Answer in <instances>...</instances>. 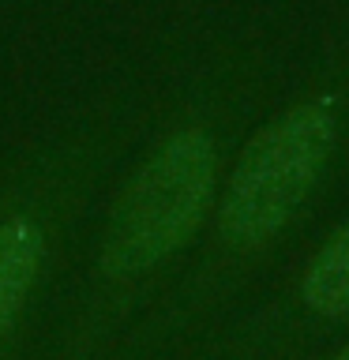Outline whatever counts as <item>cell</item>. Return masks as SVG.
<instances>
[{
  "label": "cell",
  "instance_id": "obj_1",
  "mask_svg": "<svg viewBox=\"0 0 349 360\" xmlns=\"http://www.w3.org/2000/svg\"><path fill=\"white\" fill-rule=\"evenodd\" d=\"M214 191V139L184 128L158 146L124 188L101 244L109 278H135L165 263L196 233Z\"/></svg>",
  "mask_w": 349,
  "mask_h": 360
},
{
  "label": "cell",
  "instance_id": "obj_2",
  "mask_svg": "<svg viewBox=\"0 0 349 360\" xmlns=\"http://www.w3.org/2000/svg\"><path fill=\"white\" fill-rule=\"evenodd\" d=\"M338 139L326 98H308L270 120L236 162L218 210V233L229 248H255L274 236L308 199Z\"/></svg>",
  "mask_w": 349,
  "mask_h": 360
},
{
  "label": "cell",
  "instance_id": "obj_3",
  "mask_svg": "<svg viewBox=\"0 0 349 360\" xmlns=\"http://www.w3.org/2000/svg\"><path fill=\"white\" fill-rule=\"evenodd\" d=\"M45 240L42 229L27 218L0 221V338L15 323V315L34 285V274L42 266Z\"/></svg>",
  "mask_w": 349,
  "mask_h": 360
},
{
  "label": "cell",
  "instance_id": "obj_4",
  "mask_svg": "<svg viewBox=\"0 0 349 360\" xmlns=\"http://www.w3.org/2000/svg\"><path fill=\"white\" fill-rule=\"evenodd\" d=\"M300 297L319 315L349 311V221L326 240L304 270Z\"/></svg>",
  "mask_w": 349,
  "mask_h": 360
},
{
  "label": "cell",
  "instance_id": "obj_5",
  "mask_svg": "<svg viewBox=\"0 0 349 360\" xmlns=\"http://www.w3.org/2000/svg\"><path fill=\"white\" fill-rule=\"evenodd\" d=\"M334 360H349V349H342V353H338Z\"/></svg>",
  "mask_w": 349,
  "mask_h": 360
}]
</instances>
